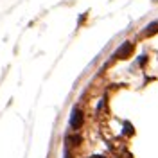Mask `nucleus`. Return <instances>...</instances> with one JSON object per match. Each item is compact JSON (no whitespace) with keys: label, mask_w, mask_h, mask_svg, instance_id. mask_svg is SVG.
Returning a JSON list of instances; mask_svg holds the SVG:
<instances>
[{"label":"nucleus","mask_w":158,"mask_h":158,"mask_svg":"<svg viewBox=\"0 0 158 158\" xmlns=\"http://www.w3.org/2000/svg\"><path fill=\"white\" fill-rule=\"evenodd\" d=\"M131 52H133V43H129V41H124L118 50L115 52V58L117 59H126L128 56H131Z\"/></svg>","instance_id":"f257e3e1"},{"label":"nucleus","mask_w":158,"mask_h":158,"mask_svg":"<svg viewBox=\"0 0 158 158\" xmlns=\"http://www.w3.org/2000/svg\"><path fill=\"white\" fill-rule=\"evenodd\" d=\"M70 126L74 129H77V128H81L83 126V111L81 110H74L72 111V117H70Z\"/></svg>","instance_id":"f03ea898"},{"label":"nucleus","mask_w":158,"mask_h":158,"mask_svg":"<svg viewBox=\"0 0 158 158\" xmlns=\"http://www.w3.org/2000/svg\"><path fill=\"white\" fill-rule=\"evenodd\" d=\"M155 32H158V22L149 23L148 27H146V36H151V34H155Z\"/></svg>","instance_id":"7ed1b4c3"},{"label":"nucleus","mask_w":158,"mask_h":158,"mask_svg":"<svg viewBox=\"0 0 158 158\" xmlns=\"http://www.w3.org/2000/svg\"><path fill=\"white\" fill-rule=\"evenodd\" d=\"M67 142L72 144V146H77L79 142H81V137H79V135H70V137L67 138Z\"/></svg>","instance_id":"20e7f679"},{"label":"nucleus","mask_w":158,"mask_h":158,"mask_svg":"<svg viewBox=\"0 0 158 158\" xmlns=\"http://www.w3.org/2000/svg\"><path fill=\"white\" fill-rule=\"evenodd\" d=\"M92 158H104V156H92Z\"/></svg>","instance_id":"39448f33"}]
</instances>
